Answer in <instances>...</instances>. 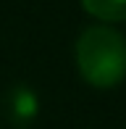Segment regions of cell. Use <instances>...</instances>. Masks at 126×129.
<instances>
[{"label":"cell","mask_w":126,"mask_h":129,"mask_svg":"<svg viewBox=\"0 0 126 129\" xmlns=\"http://www.w3.org/2000/svg\"><path fill=\"white\" fill-rule=\"evenodd\" d=\"M76 66L87 84L110 90L126 77V40L110 26H89L79 34Z\"/></svg>","instance_id":"1"},{"label":"cell","mask_w":126,"mask_h":129,"mask_svg":"<svg viewBox=\"0 0 126 129\" xmlns=\"http://www.w3.org/2000/svg\"><path fill=\"white\" fill-rule=\"evenodd\" d=\"M0 108H3V116L8 119L11 126H29L39 116V98L29 84L19 82L3 92Z\"/></svg>","instance_id":"2"},{"label":"cell","mask_w":126,"mask_h":129,"mask_svg":"<svg viewBox=\"0 0 126 129\" xmlns=\"http://www.w3.org/2000/svg\"><path fill=\"white\" fill-rule=\"evenodd\" d=\"M82 8L100 21H126V0H82Z\"/></svg>","instance_id":"3"}]
</instances>
